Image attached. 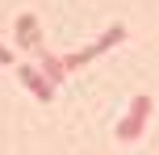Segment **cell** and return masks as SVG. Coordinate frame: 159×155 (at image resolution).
Returning <instances> with one entry per match:
<instances>
[{
	"mask_svg": "<svg viewBox=\"0 0 159 155\" xmlns=\"http://www.w3.org/2000/svg\"><path fill=\"white\" fill-rule=\"evenodd\" d=\"M147 113H151V97H147V92H138L134 97V105H130V113L121 117V126H117V139H138V134H143V126H147Z\"/></svg>",
	"mask_w": 159,
	"mask_h": 155,
	"instance_id": "6da1fadb",
	"label": "cell"
},
{
	"mask_svg": "<svg viewBox=\"0 0 159 155\" xmlns=\"http://www.w3.org/2000/svg\"><path fill=\"white\" fill-rule=\"evenodd\" d=\"M121 38H126V25H109V30H105L101 38L92 42V46H84V50H75V55H67V59H63V67H80V63H88V59H96L101 50H109L113 42H121Z\"/></svg>",
	"mask_w": 159,
	"mask_h": 155,
	"instance_id": "7a4b0ae2",
	"label": "cell"
},
{
	"mask_svg": "<svg viewBox=\"0 0 159 155\" xmlns=\"http://www.w3.org/2000/svg\"><path fill=\"white\" fill-rule=\"evenodd\" d=\"M0 63H13V55H8V50H4V46H0Z\"/></svg>",
	"mask_w": 159,
	"mask_h": 155,
	"instance_id": "8992f818",
	"label": "cell"
},
{
	"mask_svg": "<svg viewBox=\"0 0 159 155\" xmlns=\"http://www.w3.org/2000/svg\"><path fill=\"white\" fill-rule=\"evenodd\" d=\"M38 55H42V67H46V75L59 84V80H63V71H67V67H63V59H50L46 50H38Z\"/></svg>",
	"mask_w": 159,
	"mask_h": 155,
	"instance_id": "5b68a950",
	"label": "cell"
},
{
	"mask_svg": "<svg viewBox=\"0 0 159 155\" xmlns=\"http://www.w3.org/2000/svg\"><path fill=\"white\" fill-rule=\"evenodd\" d=\"M17 42H21V46H30V50H42V42H38V21H34V13H21V17H17Z\"/></svg>",
	"mask_w": 159,
	"mask_h": 155,
	"instance_id": "3957f363",
	"label": "cell"
},
{
	"mask_svg": "<svg viewBox=\"0 0 159 155\" xmlns=\"http://www.w3.org/2000/svg\"><path fill=\"white\" fill-rule=\"evenodd\" d=\"M21 84H30V88H34V97H38V101H50V97H55V88H50V84L42 80V75L34 71L30 63H21Z\"/></svg>",
	"mask_w": 159,
	"mask_h": 155,
	"instance_id": "277c9868",
	"label": "cell"
}]
</instances>
